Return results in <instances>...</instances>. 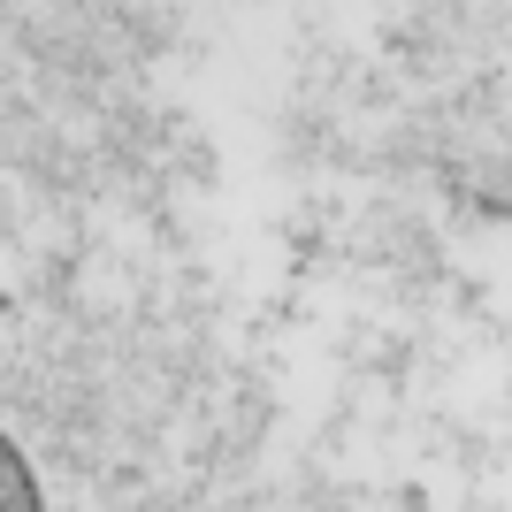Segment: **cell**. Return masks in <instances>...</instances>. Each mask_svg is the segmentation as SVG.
<instances>
[{
    "label": "cell",
    "mask_w": 512,
    "mask_h": 512,
    "mask_svg": "<svg viewBox=\"0 0 512 512\" xmlns=\"http://www.w3.org/2000/svg\"><path fill=\"white\" fill-rule=\"evenodd\" d=\"M0 512H46L39 482H31V459H23L8 436H0Z\"/></svg>",
    "instance_id": "obj_1"
}]
</instances>
